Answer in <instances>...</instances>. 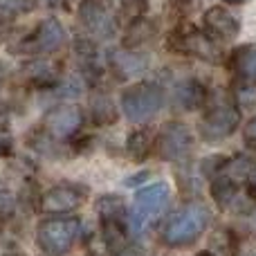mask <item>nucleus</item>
<instances>
[{
  "label": "nucleus",
  "mask_w": 256,
  "mask_h": 256,
  "mask_svg": "<svg viewBox=\"0 0 256 256\" xmlns=\"http://www.w3.org/2000/svg\"><path fill=\"white\" fill-rule=\"evenodd\" d=\"M194 148V132L182 122H166L155 132L153 153L164 162H180Z\"/></svg>",
  "instance_id": "obj_8"
},
{
  "label": "nucleus",
  "mask_w": 256,
  "mask_h": 256,
  "mask_svg": "<svg viewBox=\"0 0 256 256\" xmlns=\"http://www.w3.org/2000/svg\"><path fill=\"white\" fill-rule=\"evenodd\" d=\"M202 30L218 43H230L238 36L240 20L227 7L216 4V7H209L202 14Z\"/></svg>",
  "instance_id": "obj_12"
},
{
  "label": "nucleus",
  "mask_w": 256,
  "mask_h": 256,
  "mask_svg": "<svg viewBox=\"0 0 256 256\" xmlns=\"http://www.w3.org/2000/svg\"><path fill=\"white\" fill-rule=\"evenodd\" d=\"M79 25L97 38H110L117 32V12L112 0H81Z\"/></svg>",
  "instance_id": "obj_10"
},
{
  "label": "nucleus",
  "mask_w": 256,
  "mask_h": 256,
  "mask_svg": "<svg viewBox=\"0 0 256 256\" xmlns=\"http://www.w3.org/2000/svg\"><path fill=\"white\" fill-rule=\"evenodd\" d=\"M243 142L248 148H254L256 150V117L245 124V130H243Z\"/></svg>",
  "instance_id": "obj_26"
},
{
  "label": "nucleus",
  "mask_w": 256,
  "mask_h": 256,
  "mask_svg": "<svg viewBox=\"0 0 256 256\" xmlns=\"http://www.w3.org/2000/svg\"><path fill=\"white\" fill-rule=\"evenodd\" d=\"M128 218H102V238L112 254L128 248Z\"/></svg>",
  "instance_id": "obj_17"
},
{
  "label": "nucleus",
  "mask_w": 256,
  "mask_h": 256,
  "mask_svg": "<svg viewBox=\"0 0 256 256\" xmlns=\"http://www.w3.org/2000/svg\"><path fill=\"white\" fill-rule=\"evenodd\" d=\"M18 76H20V81H25L27 86H38V88H45V86L58 84L61 66L54 63V61H34V63L22 66L20 72H18Z\"/></svg>",
  "instance_id": "obj_13"
},
{
  "label": "nucleus",
  "mask_w": 256,
  "mask_h": 256,
  "mask_svg": "<svg viewBox=\"0 0 256 256\" xmlns=\"http://www.w3.org/2000/svg\"><path fill=\"white\" fill-rule=\"evenodd\" d=\"M230 66L236 79L243 84H256V45H240L232 52Z\"/></svg>",
  "instance_id": "obj_16"
},
{
  "label": "nucleus",
  "mask_w": 256,
  "mask_h": 256,
  "mask_svg": "<svg viewBox=\"0 0 256 256\" xmlns=\"http://www.w3.org/2000/svg\"><path fill=\"white\" fill-rule=\"evenodd\" d=\"M84 108L76 104H58L45 112L43 124H40V135H45L52 142L72 140L79 135L81 126H84Z\"/></svg>",
  "instance_id": "obj_9"
},
{
  "label": "nucleus",
  "mask_w": 256,
  "mask_h": 256,
  "mask_svg": "<svg viewBox=\"0 0 256 256\" xmlns=\"http://www.w3.org/2000/svg\"><path fill=\"white\" fill-rule=\"evenodd\" d=\"M90 115H92V122L99 126H108L112 122H117V108L112 104L110 97H94L92 99V108H90Z\"/></svg>",
  "instance_id": "obj_20"
},
{
  "label": "nucleus",
  "mask_w": 256,
  "mask_h": 256,
  "mask_svg": "<svg viewBox=\"0 0 256 256\" xmlns=\"http://www.w3.org/2000/svg\"><path fill=\"white\" fill-rule=\"evenodd\" d=\"M252 184L256 186V164H254V168H252Z\"/></svg>",
  "instance_id": "obj_29"
},
{
  "label": "nucleus",
  "mask_w": 256,
  "mask_h": 256,
  "mask_svg": "<svg viewBox=\"0 0 256 256\" xmlns=\"http://www.w3.org/2000/svg\"><path fill=\"white\" fill-rule=\"evenodd\" d=\"M155 36H158V22L153 18L140 16V18H132L130 25L126 27L124 36H122V45L126 50H135L144 43H150Z\"/></svg>",
  "instance_id": "obj_15"
},
{
  "label": "nucleus",
  "mask_w": 256,
  "mask_h": 256,
  "mask_svg": "<svg viewBox=\"0 0 256 256\" xmlns=\"http://www.w3.org/2000/svg\"><path fill=\"white\" fill-rule=\"evenodd\" d=\"M81 232V220L74 216L45 218L36 227V245L48 256H61L76 243Z\"/></svg>",
  "instance_id": "obj_5"
},
{
  "label": "nucleus",
  "mask_w": 256,
  "mask_h": 256,
  "mask_svg": "<svg viewBox=\"0 0 256 256\" xmlns=\"http://www.w3.org/2000/svg\"><path fill=\"white\" fill-rule=\"evenodd\" d=\"M234 104L238 108H250V106H256V84H243L240 81L238 86L234 88Z\"/></svg>",
  "instance_id": "obj_23"
},
{
  "label": "nucleus",
  "mask_w": 256,
  "mask_h": 256,
  "mask_svg": "<svg viewBox=\"0 0 256 256\" xmlns=\"http://www.w3.org/2000/svg\"><path fill=\"white\" fill-rule=\"evenodd\" d=\"M209 220L212 216L202 204H186L166 218L162 227V243L168 248H186L207 232Z\"/></svg>",
  "instance_id": "obj_1"
},
{
  "label": "nucleus",
  "mask_w": 256,
  "mask_h": 256,
  "mask_svg": "<svg viewBox=\"0 0 256 256\" xmlns=\"http://www.w3.org/2000/svg\"><path fill=\"white\" fill-rule=\"evenodd\" d=\"M66 30L56 18H43L27 36H22L16 48H9V52L22 54V56H43L52 54L66 45Z\"/></svg>",
  "instance_id": "obj_6"
},
{
  "label": "nucleus",
  "mask_w": 256,
  "mask_h": 256,
  "mask_svg": "<svg viewBox=\"0 0 256 256\" xmlns=\"http://www.w3.org/2000/svg\"><path fill=\"white\" fill-rule=\"evenodd\" d=\"M32 9H34V0H0V22H9Z\"/></svg>",
  "instance_id": "obj_21"
},
{
  "label": "nucleus",
  "mask_w": 256,
  "mask_h": 256,
  "mask_svg": "<svg viewBox=\"0 0 256 256\" xmlns=\"http://www.w3.org/2000/svg\"><path fill=\"white\" fill-rule=\"evenodd\" d=\"M16 212V202L7 191H0V222H7Z\"/></svg>",
  "instance_id": "obj_25"
},
{
  "label": "nucleus",
  "mask_w": 256,
  "mask_h": 256,
  "mask_svg": "<svg viewBox=\"0 0 256 256\" xmlns=\"http://www.w3.org/2000/svg\"><path fill=\"white\" fill-rule=\"evenodd\" d=\"M148 2H150V0H120L122 14L128 16L130 20H132V18H140V16H144V14H146Z\"/></svg>",
  "instance_id": "obj_24"
},
{
  "label": "nucleus",
  "mask_w": 256,
  "mask_h": 256,
  "mask_svg": "<svg viewBox=\"0 0 256 256\" xmlns=\"http://www.w3.org/2000/svg\"><path fill=\"white\" fill-rule=\"evenodd\" d=\"M58 2H68V0H58Z\"/></svg>",
  "instance_id": "obj_30"
},
{
  "label": "nucleus",
  "mask_w": 256,
  "mask_h": 256,
  "mask_svg": "<svg viewBox=\"0 0 256 256\" xmlns=\"http://www.w3.org/2000/svg\"><path fill=\"white\" fill-rule=\"evenodd\" d=\"M222 2H227V4H240V2H245V0H222Z\"/></svg>",
  "instance_id": "obj_28"
},
{
  "label": "nucleus",
  "mask_w": 256,
  "mask_h": 256,
  "mask_svg": "<svg viewBox=\"0 0 256 256\" xmlns=\"http://www.w3.org/2000/svg\"><path fill=\"white\" fill-rule=\"evenodd\" d=\"M88 200V186L81 184H56L40 196V209L52 216H66L84 207Z\"/></svg>",
  "instance_id": "obj_11"
},
{
  "label": "nucleus",
  "mask_w": 256,
  "mask_h": 256,
  "mask_svg": "<svg viewBox=\"0 0 256 256\" xmlns=\"http://www.w3.org/2000/svg\"><path fill=\"white\" fill-rule=\"evenodd\" d=\"M204 106H207V110L198 124V130L204 142L218 144L240 126V108L234 102H230V97H216L209 92Z\"/></svg>",
  "instance_id": "obj_2"
},
{
  "label": "nucleus",
  "mask_w": 256,
  "mask_h": 256,
  "mask_svg": "<svg viewBox=\"0 0 256 256\" xmlns=\"http://www.w3.org/2000/svg\"><path fill=\"white\" fill-rule=\"evenodd\" d=\"M110 66L117 76H122V79H132V76L142 74V72L148 68V56L124 48L122 52L110 54Z\"/></svg>",
  "instance_id": "obj_14"
},
{
  "label": "nucleus",
  "mask_w": 256,
  "mask_h": 256,
  "mask_svg": "<svg viewBox=\"0 0 256 256\" xmlns=\"http://www.w3.org/2000/svg\"><path fill=\"white\" fill-rule=\"evenodd\" d=\"M153 148H155V130L148 126L135 128V130L126 137V150L137 162L148 158V155L153 153Z\"/></svg>",
  "instance_id": "obj_18"
},
{
  "label": "nucleus",
  "mask_w": 256,
  "mask_h": 256,
  "mask_svg": "<svg viewBox=\"0 0 256 256\" xmlns=\"http://www.w3.org/2000/svg\"><path fill=\"white\" fill-rule=\"evenodd\" d=\"M168 198H171V186L164 180L140 186L135 194V200H132V214L128 218L132 230L144 232L146 222L150 218H155L168 204Z\"/></svg>",
  "instance_id": "obj_7"
},
{
  "label": "nucleus",
  "mask_w": 256,
  "mask_h": 256,
  "mask_svg": "<svg viewBox=\"0 0 256 256\" xmlns=\"http://www.w3.org/2000/svg\"><path fill=\"white\" fill-rule=\"evenodd\" d=\"M209 99V90L204 88L200 81L196 79H186L184 84L178 88V104L186 110H198L207 104Z\"/></svg>",
  "instance_id": "obj_19"
},
{
  "label": "nucleus",
  "mask_w": 256,
  "mask_h": 256,
  "mask_svg": "<svg viewBox=\"0 0 256 256\" xmlns=\"http://www.w3.org/2000/svg\"><path fill=\"white\" fill-rule=\"evenodd\" d=\"M99 216L102 218H128L126 204L117 196H104L99 200Z\"/></svg>",
  "instance_id": "obj_22"
},
{
  "label": "nucleus",
  "mask_w": 256,
  "mask_h": 256,
  "mask_svg": "<svg viewBox=\"0 0 256 256\" xmlns=\"http://www.w3.org/2000/svg\"><path fill=\"white\" fill-rule=\"evenodd\" d=\"M120 104L126 120L135 122V124H144L162 110L164 90L150 81H135L122 90Z\"/></svg>",
  "instance_id": "obj_3"
},
{
  "label": "nucleus",
  "mask_w": 256,
  "mask_h": 256,
  "mask_svg": "<svg viewBox=\"0 0 256 256\" xmlns=\"http://www.w3.org/2000/svg\"><path fill=\"white\" fill-rule=\"evenodd\" d=\"M166 48L171 52L194 56L207 63H222V50L218 40H214L204 30H198L194 25H178L171 30L166 38Z\"/></svg>",
  "instance_id": "obj_4"
},
{
  "label": "nucleus",
  "mask_w": 256,
  "mask_h": 256,
  "mask_svg": "<svg viewBox=\"0 0 256 256\" xmlns=\"http://www.w3.org/2000/svg\"><path fill=\"white\" fill-rule=\"evenodd\" d=\"M12 148H14V142H12V137L4 132V128L0 126V158H4V155H9L12 153Z\"/></svg>",
  "instance_id": "obj_27"
}]
</instances>
